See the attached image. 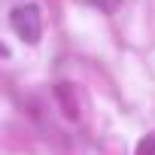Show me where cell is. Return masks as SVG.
Returning a JSON list of instances; mask_svg holds the SVG:
<instances>
[{"instance_id": "4", "label": "cell", "mask_w": 155, "mask_h": 155, "mask_svg": "<svg viewBox=\"0 0 155 155\" xmlns=\"http://www.w3.org/2000/svg\"><path fill=\"white\" fill-rule=\"evenodd\" d=\"M94 3H97V6L104 9V12H113V9H116V6L122 3V0H94Z\"/></svg>"}, {"instance_id": "2", "label": "cell", "mask_w": 155, "mask_h": 155, "mask_svg": "<svg viewBox=\"0 0 155 155\" xmlns=\"http://www.w3.org/2000/svg\"><path fill=\"white\" fill-rule=\"evenodd\" d=\"M55 101H58L61 113H64L70 122H76V119L82 116V104H79V94H76V88H73L70 82H61V85H55Z\"/></svg>"}, {"instance_id": "3", "label": "cell", "mask_w": 155, "mask_h": 155, "mask_svg": "<svg viewBox=\"0 0 155 155\" xmlns=\"http://www.w3.org/2000/svg\"><path fill=\"white\" fill-rule=\"evenodd\" d=\"M134 155H155V134H146V137L137 143Z\"/></svg>"}, {"instance_id": "1", "label": "cell", "mask_w": 155, "mask_h": 155, "mask_svg": "<svg viewBox=\"0 0 155 155\" xmlns=\"http://www.w3.org/2000/svg\"><path fill=\"white\" fill-rule=\"evenodd\" d=\"M12 31L18 34V40H25L28 46H37L43 37V15L34 3L15 6L12 9Z\"/></svg>"}]
</instances>
